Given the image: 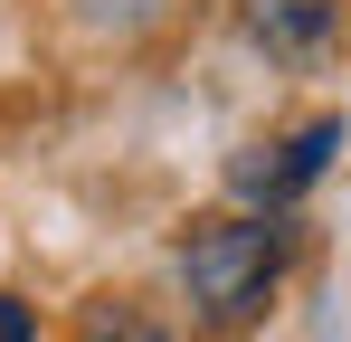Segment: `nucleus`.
Here are the masks:
<instances>
[{
  "label": "nucleus",
  "instance_id": "nucleus-1",
  "mask_svg": "<svg viewBox=\"0 0 351 342\" xmlns=\"http://www.w3.org/2000/svg\"><path fill=\"white\" fill-rule=\"evenodd\" d=\"M285 276V228L276 219H219L180 247V295L199 323H247Z\"/></svg>",
  "mask_w": 351,
  "mask_h": 342
},
{
  "label": "nucleus",
  "instance_id": "nucleus-2",
  "mask_svg": "<svg viewBox=\"0 0 351 342\" xmlns=\"http://www.w3.org/2000/svg\"><path fill=\"white\" fill-rule=\"evenodd\" d=\"M332 152H342V114H313L304 133H285V143H276L266 162H237L228 181L247 190V200H266V209H276V200H294V190H313Z\"/></svg>",
  "mask_w": 351,
  "mask_h": 342
},
{
  "label": "nucleus",
  "instance_id": "nucleus-3",
  "mask_svg": "<svg viewBox=\"0 0 351 342\" xmlns=\"http://www.w3.org/2000/svg\"><path fill=\"white\" fill-rule=\"evenodd\" d=\"M247 29H256L276 57H323L332 38H342V0H256Z\"/></svg>",
  "mask_w": 351,
  "mask_h": 342
},
{
  "label": "nucleus",
  "instance_id": "nucleus-4",
  "mask_svg": "<svg viewBox=\"0 0 351 342\" xmlns=\"http://www.w3.org/2000/svg\"><path fill=\"white\" fill-rule=\"evenodd\" d=\"M0 342H38V323H29V304H19V295H0Z\"/></svg>",
  "mask_w": 351,
  "mask_h": 342
}]
</instances>
